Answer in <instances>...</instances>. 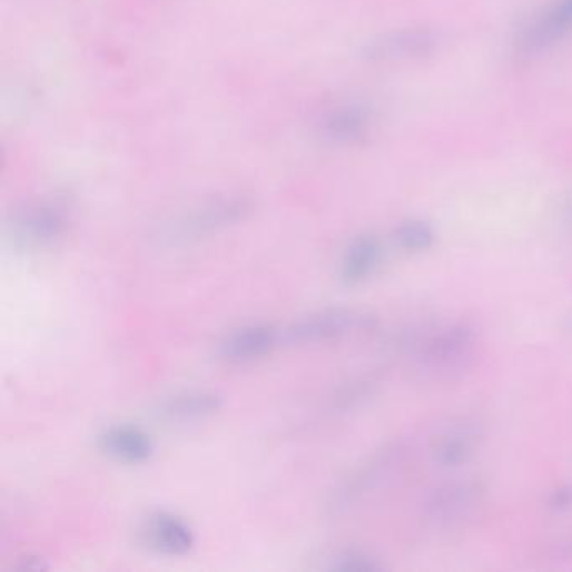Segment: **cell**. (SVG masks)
<instances>
[{"instance_id": "8992f818", "label": "cell", "mask_w": 572, "mask_h": 572, "mask_svg": "<svg viewBox=\"0 0 572 572\" xmlns=\"http://www.w3.org/2000/svg\"><path fill=\"white\" fill-rule=\"evenodd\" d=\"M145 545L167 555L187 554L195 544L191 525L174 512L158 511L148 515L141 527Z\"/></svg>"}, {"instance_id": "ac0fdd59", "label": "cell", "mask_w": 572, "mask_h": 572, "mask_svg": "<svg viewBox=\"0 0 572 572\" xmlns=\"http://www.w3.org/2000/svg\"><path fill=\"white\" fill-rule=\"evenodd\" d=\"M571 214H572V208H571Z\"/></svg>"}, {"instance_id": "9c48e42d", "label": "cell", "mask_w": 572, "mask_h": 572, "mask_svg": "<svg viewBox=\"0 0 572 572\" xmlns=\"http://www.w3.org/2000/svg\"><path fill=\"white\" fill-rule=\"evenodd\" d=\"M436 38L433 32L423 29L392 32L369 42L363 49V56L369 61H393V59L420 58L435 48Z\"/></svg>"}, {"instance_id": "5b68a950", "label": "cell", "mask_w": 572, "mask_h": 572, "mask_svg": "<svg viewBox=\"0 0 572 572\" xmlns=\"http://www.w3.org/2000/svg\"><path fill=\"white\" fill-rule=\"evenodd\" d=\"M482 487L474 481L453 482L438 489L425 507L426 522L446 529L461 524L481 502Z\"/></svg>"}, {"instance_id": "4fadbf2b", "label": "cell", "mask_w": 572, "mask_h": 572, "mask_svg": "<svg viewBox=\"0 0 572 572\" xmlns=\"http://www.w3.org/2000/svg\"><path fill=\"white\" fill-rule=\"evenodd\" d=\"M369 121V111L363 106H337L324 118L323 135L333 144H355L368 134Z\"/></svg>"}, {"instance_id": "3957f363", "label": "cell", "mask_w": 572, "mask_h": 572, "mask_svg": "<svg viewBox=\"0 0 572 572\" xmlns=\"http://www.w3.org/2000/svg\"><path fill=\"white\" fill-rule=\"evenodd\" d=\"M373 324H375L373 316L359 310H323L290 324L284 339L293 345H314V343H326L359 331L372 329Z\"/></svg>"}, {"instance_id": "2e32d148", "label": "cell", "mask_w": 572, "mask_h": 572, "mask_svg": "<svg viewBox=\"0 0 572 572\" xmlns=\"http://www.w3.org/2000/svg\"><path fill=\"white\" fill-rule=\"evenodd\" d=\"M329 561L331 564L327 568L336 569V571H376V569H379V565L372 558L356 551L339 552V554L333 555Z\"/></svg>"}, {"instance_id": "52a82bcc", "label": "cell", "mask_w": 572, "mask_h": 572, "mask_svg": "<svg viewBox=\"0 0 572 572\" xmlns=\"http://www.w3.org/2000/svg\"><path fill=\"white\" fill-rule=\"evenodd\" d=\"M98 446L112 461L128 465L145 464L155 453L154 438L134 425L109 426L98 436Z\"/></svg>"}, {"instance_id": "8fae6325", "label": "cell", "mask_w": 572, "mask_h": 572, "mask_svg": "<svg viewBox=\"0 0 572 572\" xmlns=\"http://www.w3.org/2000/svg\"><path fill=\"white\" fill-rule=\"evenodd\" d=\"M224 408V398L207 389L175 393L158 405L157 415L167 422H197Z\"/></svg>"}, {"instance_id": "6da1fadb", "label": "cell", "mask_w": 572, "mask_h": 572, "mask_svg": "<svg viewBox=\"0 0 572 572\" xmlns=\"http://www.w3.org/2000/svg\"><path fill=\"white\" fill-rule=\"evenodd\" d=\"M250 208L253 204L249 198L239 195L217 198L168 224L161 233V240L177 246L195 243L243 220L249 215Z\"/></svg>"}, {"instance_id": "7a4b0ae2", "label": "cell", "mask_w": 572, "mask_h": 572, "mask_svg": "<svg viewBox=\"0 0 572 572\" xmlns=\"http://www.w3.org/2000/svg\"><path fill=\"white\" fill-rule=\"evenodd\" d=\"M477 334L467 324H456L430 341L416 362L423 375L446 378L464 372L474 359Z\"/></svg>"}, {"instance_id": "277c9868", "label": "cell", "mask_w": 572, "mask_h": 572, "mask_svg": "<svg viewBox=\"0 0 572 572\" xmlns=\"http://www.w3.org/2000/svg\"><path fill=\"white\" fill-rule=\"evenodd\" d=\"M68 227V215L58 201L29 205L11 221V237L22 249H45L61 239Z\"/></svg>"}, {"instance_id": "7c38bea8", "label": "cell", "mask_w": 572, "mask_h": 572, "mask_svg": "<svg viewBox=\"0 0 572 572\" xmlns=\"http://www.w3.org/2000/svg\"><path fill=\"white\" fill-rule=\"evenodd\" d=\"M481 442V430L474 425H455L436 438L432 458L438 467L448 469L465 462L474 455Z\"/></svg>"}, {"instance_id": "9a60e30c", "label": "cell", "mask_w": 572, "mask_h": 572, "mask_svg": "<svg viewBox=\"0 0 572 572\" xmlns=\"http://www.w3.org/2000/svg\"><path fill=\"white\" fill-rule=\"evenodd\" d=\"M433 228L425 221H406L400 225L395 233V240L406 253H420L426 250L433 244Z\"/></svg>"}, {"instance_id": "ba28073f", "label": "cell", "mask_w": 572, "mask_h": 572, "mask_svg": "<svg viewBox=\"0 0 572 572\" xmlns=\"http://www.w3.org/2000/svg\"><path fill=\"white\" fill-rule=\"evenodd\" d=\"M279 341L276 327L269 324H249L227 334L220 343L218 355L228 363H250L263 358Z\"/></svg>"}, {"instance_id": "30bf717a", "label": "cell", "mask_w": 572, "mask_h": 572, "mask_svg": "<svg viewBox=\"0 0 572 572\" xmlns=\"http://www.w3.org/2000/svg\"><path fill=\"white\" fill-rule=\"evenodd\" d=\"M572 31V0H558L541 18L522 32L519 49L534 55Z\"/></svg>"}, {"instance_id": "e0dca14e", "label": "cell", "mask_w": 572, "mask_h": 572, "mask_svg": "<svg viewBox=\"0 0 572 572\" xmlns=\"http://www.w3.org/2000/svg\"><path fill=\"white\" fill-rule=\"evenodd\" d=\"M554 511H568L572 507V485H565V487L559 489L552 494L551 501H549Z\"/></svg>"}, {"instance_id": "5bb4252c", "label": "cell", "mask_w": 572, "mask_h": 572, "mask_svg": "<svg viewBox=\"0 0 572 572\" xmlns=\"http://www.w3.org/2000/svg\"><path fill=\"white\" fill-rule=\"evenodd\" d=\"M382 256V247L375 237H358L349 244L339 264V277L346 286H356L372 276Z\"/></svg>"}]
</instances>
